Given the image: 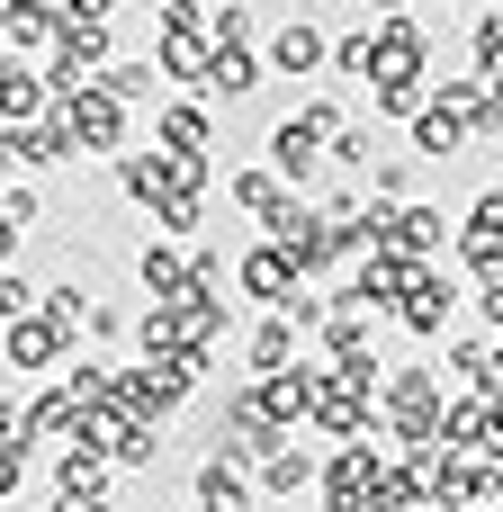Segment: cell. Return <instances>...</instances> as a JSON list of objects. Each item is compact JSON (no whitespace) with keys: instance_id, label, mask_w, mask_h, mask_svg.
<instances>
[{"instance_id":"10","label":"cell","mask_w":503,"mask_h":512,"mask_svg":"<svg viewBox=\"0 0 503 512\" xmlns=\"http://www.w3.org/2000/svg\"><path fill=\"white\" fill-rule=\"evenodd\" d=\"M72 342H81V333H63L45 306H36V315H9V324H0V351H9V369H18V378L72 369Z\"/></svg>"},{"instance_id":"52","label":"cell","mask_w":503,"mask_h":512,"mask_svg":"<svg viewBox=\"0 0 503 512\" xmlns=\"http://www.w3.org/2000/svg\"><path fill=\"white\" fill-rule=\"evenodd\" d=\"M54 512H72V504H54Z\"/></svg>"},{"instance_id":"1","label":"cell","mask_w":503,"mask_h":512,"mask_svg":"<svg viewBox=\"0 0 503 512\" xmlns=\"http://www.w3.org/2000/svg\"><path fill=\"white\" fill-rule=\"evenodd\" d=\"M378 414H387V441H405V459L432 450L441 441V414H450L441 405V360L432 369H387L378 378Z\"/></svg>"},{"instance_id":"26","label":"cell","mask_w":503,"mask_h":512,"mask_svg":"<svg viewBox=\"0 0 503 512\" xmlns=\"http://www.w3.org/2000/svg\"><path fill=\"white\" fill-rule=\"evenodd\" d=\"M63 45V18L54 9H0V54L27 63V54H54Z\"/></svg>"},{"instance_id":"20","label":"cell","mask_w":503,"mask_h":512,"mask_svg":"<svg viewBox=\"0 0 503 512\" xmlns=\"http://www.w3.org/2000/svg\"><path fill=\"white\" fill-rule=\"evenodd\" d=\"M252 477H261V504H297V495H315V486H324V459H315L306 441H288V450H270Z\"/></svg>"},{"instance_id":"24","label":"cell","mask_w":503,"mask_h":512,"mask_svg":"<svg viewBox=\"0 0 503 512\" xmlns=\"http://www.w3.org/2000/svg\"><path fill=\"white\" fill-rule=\"evenodd\" d=\"M135 288H144L153 306H171V297H189V252H180L171 234H153V243L135 252Z\"/></svg>"},{"instance_id":"49","label":"cell","mask_w":503,"mask_h":512,"mask_svg":"<svg viewBox=\"0 0 503 512\" xmlns=\"http://www.w3.org/2000/svg\"><path fill=\"white\" fill-rule=\"evenodd\" d=\"M369 9H378V18H405V9H414V0H369Z\"/></svg>"},{"instance_id":"51","label":"cell","mask_w":503,"mask_h":512,"mask_svg":"<svg viewBox=\"0 0 503 512\" xmlns=\"http://www.w3.org/2000/svg\"><path fill=\"white\" fill-rule=\"evenodd\" d=\"M441 9H468V0H441Z\"/></svg>"},{"instance_id":"31","label":"cell","mask_w":503,"mask_h":512,"mask_svg":"<svg viewBox=\"0 0 503 512\" xmlns=\"http://www.w3.org/2000/svg\"><path fill=\"white\" fill-rule=\"evenodd\" d=\"M270 81V54H252V45H216V72H207V99H252Z\"/></svg>"},{"instance_id":"11","label":"cell","mask_w":503,"mask_h":512,"mask_svg":"<svg viewBox=\"0 0 503 512\" xmlns=\"http://www.w3.org/2000/svg\"><path fill=\"white\" fill-rule=\"evenodd\" d=\"M459 306H468V288H459V279H450V270L432 261V270L414 279V297L396 306V324H405L414 342H432V351H441V342H450V315H459Z\"/></svg>"},{"instance_id":"6","label":"cell","mask_w":503,"mask_h":512,"mask_svg":"<svg viewBox=\"0 0 503 512\" xmlns=\"http://www.w3.org/2000/svg\"><path fill=\"white\" fill-rule=\"evenodd\" d=\"M369 414H378V378H360V369H333V360H324V387H315V432L342 450V441H369Z\"/></svg>"},{"instance_id":"44","label":"cell","mask_w":503,"mask_h":512,"mask_svg":"<svg viewBox=\"0 0 503 512\" xmlns=\"http://www.w3.org/2000/svg\"><path fill=\"white\" fill-rule=\"evenodd\" d=\"M252 36H261L252 0H225V9H216V45H252Z\"/></svg>"},{"instance_id":"5","label":"cell","mask_w":503,"mask_h":512,"mask_svg":"<svg viewBox=\"0 0 503 512\" xmlns=\"http://www.w3.org/2000/svg\"><path fill=\"white\" fill-rule=\"evenodd\" d=\"M288 441H297V432L261 405V387H234V396L216 405V450H225V459L261 468V459H270V450H288Z\"/></svg>"},{"instance_id":"50","label":"cell","mask_w":503,"mask_h":512,"mask_svg":"<svg viewBox=\"0 0 503 512\" xmlns=\"http://www.w3.org/2000/svg\"><path fill=\"white\" fill-rule=\"evenodd\" d=\"M72 512H126V504H117V495H99V504H72Z\"/></svg>"},{"instance_id":"16","label":"cell","mask_w":503,"mask_h":512,"mask_svg":"<svg viewBox=\"0 0 503 512\" xmlns=\"http://www.w3.org/2000/svg\"><path fill=\"white\" fill-rule=\"evenodd\" d=\"M261 54H270V72H279V81H306V72H324V63H333V36H324L315 18H279V27L261 36Z\"/></svg>"},{"instance_id":"41","label":"cell","mask_w":503,"mask_h":512,"mask_svg":"<svg viewBox=\"0 0 503 512\" xmlns=\"http://www.w3.org/2000/svg\"><path fill=\"white\" fill-rule=\"evenodd\" d=\"M45 315H54L63 333H90V315H99V297H90L81 279H63V288H45Z\"/></svg>"},{"instance_id":"42","label":"cell","mask_w":503,"mask_h":512,"mask_svg":"<svg viewBox=\"0 0 503 512\" xmlns=\"http://www.w3.org/2000/svg\"><path fill=\"white\" fill-rule=\"evenodd\" d=\"M153 27H162V36H216V0H162Z\"/></svg>"},{"instance_id":"34","label":"cell","mask_w":503,"mask_h":512,"mask_svg":"<svg viewBox=\"0 0 503 512\" xmlns=\"http://www.w3.org/2000/svg\"><path fill=\"white\" fill-rule=\"evenodd\" d=\"M225 198H234L243 216H270V207H279V198H297V189H288L270 162H252V171H234V180H225Z\"/></svg>"},{"instance_id":"38","label":"cell","mask_w":503,"mask_h":512,"mask_svg":"<svg viewBox=\"0 0 503 512\" xmlns=\"http://www.w3.org/2000/svg\"><path fill=\"white\" fill-rule=\"evenodd\" d=\"M333 72H342V81H369V72H378V27L333 36Z\"/></svg>"},{"instance_id":"21","label":"cell","mask_w":503,"mask_h":512,"mask_svg":"<svg viewBox=\"0 0 503 512\" xmlns=\"http://www.w3.org/2000/svg\"><path fill=\"white\" fill-rule=\"evenodd\" d=\"M63 99H54V81H45V63H9L0 72V126H36V117H54Z\"/></svg>"},{"instance_id":"8","label":"cell","mask_w":503,"mask_h":512,"mask_svg":"<svg viewBox=\"0 0 503 512\" xmlns=\"http://www.w3.org/2000/svg\"><path fill=\"white\" fill-rule=\"evenodd\" d=\"M207 369H216V360H126V405H135V414H153V423H171Z\"/></svg>"},{"instance_id":"47","label":"cell","mask_w":503,"mask_h":512,"mask_svg":"<svg viewBox=\"0 0 503 512\" xmlns=\"http://www.w3.org/2000/svg\"><path fill=\"white\" fill-rule=\"evenodd\" d=\"M54 18H63V27H108L117 0H54Z\"/></svg>"},{"instance_id":"46","label":"cell","mask_w":503,"mask_h":512,"mask_svg":"<svg viewBox=\"0 0 503 512\" xmlns=\"http://www.w3.org/2000/svg\"><path fill=\"white\" fill-rule=\"evenodd\" d=\"M369 153H378L369 126H342V135H333V162H342V171H369Z\"/></svg>"},{"instance_id":"7","label":"cell","mask_w":503,"mask_h":512,"mask_svg":"<svg viewBox=\"0 0 503 512\" xmlns=\"http://www.w3.org/2000/svg\"><path fill=\"white\" fill-rule=\"evenodd\" d=\"M378 477H387V432H369V441H342L333 459H324V512H369L378 495Z\"/></svg>"},{"instance_id":"3","label":"cell","mask_w":503,"mask_h":512,"mask_svg":"<svg viewBox=\"0 0 503 512\" xmlns=\"http://www.w3.org/2000/svg\"><path fill=\"white\" fill-rule=\"evenodd\" d=\"M261 225H270V243H279V252H288L306 279H333V270L351 261V252H342V234H333V216H324L315 198H279Z\"/></svg>"},{"instance_id":"33","label":"cell","mask_w":503,"mask_h":512,"mask_svg":"<svg viewBox=\"0 0 503 512\" xmlns=\"http://www.w3.org/2000/svg\"><path fill=\"white\" fill-rule=\"evenodd\" d=\"M153 144H162V153H207V108H198V99L153 108Z\"/></svg>"},{"instance_id":"23","label":"cell","mask_w":503,"mask_h":512,"mask_svg":"<svg viewBox=\"0 0 503 512\" xmlns=\"http://www.w3.org/2000/svg\"><path fill=\"white\" fill-rule=\"evenodd\" d=\"M387 243H396V252H414V261H441V252L459 243V225H450L441 207H423V198H405V207H396V234H387Z\"/></svg>"},{"instance_id":"27","label":"cell","mask_w":503,"mask_h":512,"mask_svg":"<svg viewBox=\"0 0 503 512\" xmlns=\"http://www.w3.org/2000/svg\"><path fill=\"white\" fill-rule=\"evenodd\" d=\"M108 171H117V189H126V198H135L144 216H153V207L171 198V153H162V144H153V153H117Z\"/></svg>"},{"instance_id":"40","label":"cell","mask_w":503,"mask_h":512,"mask_svg":"<svg viewBox=\"0 0 503 512\" xmlns=\"http://www.w3.org/2000/svg\"><path fill=\"white\" fill-rule=\"evenodd\" d=\"M0 225H9V243L45 225V198H36V180H9V189H0Z\"/></svg>"},{"instance_id":"30","label":"cell","mask_w":503,"mask_h":512,"mask_svg":"<svg viewBox=\"0 0 503 512\" xmlns=\"http://www.w3.org/2000/svg\"><path fill=\"white\" fill-rule=\"evenodd\" d=\"M63 387L81 396V414H99V405H126V360L90 351V360H72V369H63Z\"/></svg>"},{"instance_id":"18","label":"cell","mask_w":503,"mask_h":512,"mask_svg":"<svg viewBox=\"0 0 503 512\" xmlns=\"http://www.w3.org/2000/svg\"><path fill=\"white\" fill-rule=\"evenodd\" d=\"M108 477H117V459H108L99 441L54 450V504H99V495H108Z\"/></svg>"},{"instance_id":"17","label":"cell","mask_w":503,"mask_h":512,"mask_svg":"<svg viewBox=\"0 0 503 512\" xmlns=\"http://www.w3.org/2000/svg\"><path fill=\"white\" fill-rule=\"evenodd\" d=\"M18 432H27V441H54V450H72V441L90 432V414H81V396L54 378V387H36V396L18 405Z\"/></svg>"},{"instance_id":"45","label":"cell","mask_w":503,"mask_h":512,"mask_svg":"<svg viewBox=\"0 0 503 512\" xmlns=\"http://www.w3.org/2000/svg\"><path fill=\"white\" fill-rule=\"evenodd\" d=\"M36 306H45L36 279H27V270H0V324H9V315H36Z\"/></svg>"},{"instance_id":"22","label":"cell","mask_w":503,"mask_h":512,"mask_svg":"<svg viewBox=\"0 0 503 512\" xmlns=\"http://www.w3.org/2000/svg\"><path fill=\"white\" fill-rule=\"evenodd\" d=\"M261 387V405L297 432V423H315V387H324V360H297V369H279V378H252Z\"/></svg>"},{"instance_id":"37","label":"cell","mask_w":503,"mask_h":512,"mask_svg":"<svg viewBox=\"0 0 503 512\" xmlns=\"http://www.w3.org/2000/svg\"><path fill=\"white\" fill-rule=\"evenodd\" d=\"M441 360H450V378H459V387H486L495 342H486V333H450V342H441Z\"/></svg>"},{"instance_id":"2","label":"cell","mask_w":503,"mask_h":512,"mask_svg":"<svg viewBox=\"0 0 503 512\" xmlns=\"http://www.w3.org/2000/svg\"><path fill=\"white\" fill-rule=\"evenodd\" d=\"M414 468L432 477V504H441V512H503V468H495V459H477V450L432 441V450H414Z\"/></svg>"},{"instance_id":"32","label":"cell","mask_w":503,"mask_h":512,"mask_svg":"<svg viewBox=\"0 0 503 512\" xmlns=\"http://www.w3.org/2000/svg\"><path fill=\"white\" fill-rule=\"evenodd\" d=\"M99 90H117L126 108H171V99H162L171 81H162V63H153V54H126V63H108V72H99Z\"/></svg>"},{"instance_id":"36","label":"cell","mask_w":503,"mask_h":512,"mask_svg":"<svg viewBox=\"0 0 503 512\" xmlns=\"http://www.w3.org/2000/svg\"><path fill=\"white\" fill-rule=\"evenodd\" d=\"M468 72H477V81H503V9H477V27H468Z\"/></svg>"},{"instance_id":"9","label":"cell","mask_w":503,"mask_h":512,"mask_svg":"<svg viewBox=\"0 0 503 512\" xmlns=\"http://www.w3.org/2000/svg\"><path fill=\"white\" fill-rule=\"evenodd\" d=\"M234 288H243L252 306H270V315H288V306H297V297H306L315 279H306V270H297V261H288V252H279V243L261 234V243H252V252L234 261Z\"/></svg>"},{"instance_id":"4","label":"cell","mask_w":503,"mask_h":512,"mask_svg":"<svg viewBox=\"0 0 503 512\" xmlns=\"http://www.w3.org/2000/svg\"><path fill=\"white\" fill-rule=\"evenodd\" d=\"M63 126H72V153H81V162H117V153H135V144H126V135H135V108H126L117 90H99V81L63 99Z\"/></svg>"},{"instance_id":"25","label":"cell","mask_w":503,"mask_h":512,"mask_svg":"<svg viewBox=\"0 0 503 512\" xmlns=\"http://www.w3.org/2000/svg\"><path fill=\"white\" fill-rule=\"evenodd\" d=\"M171 315H180V333H189L198 351H216V342L234 333V297H225V288H189V297H171Z\"/></svg>"},{"instance_id":"43","label":"cell","mask_w":503,"mask_h":512,"mask_svg":"<svg viewBox=\"0 0 503 512\" xmlns=\"http://www.w3.org/2000/svg\"><path fill=\"white\" fill-rule=\"evenodd\" d=\"M369 99H378L387 117H405V126H414V117L432 108V81H369Z\"/></svg>"},{"instance_id":"28","label":"cell","mask_w":503,"mask_h":512,"mask_svg":"<svg viewBox=\"0 0 503 512\" xmlns=\"http://www.w3.org/2000/svg\"><path fill=\"white\" fill-rule=\"evenodd\" d=\"M135 360H216V351H198L171 306H144V315H135Z\"/></svg>"},{"instance_id":"14","label":"cell","mask_w":503,"mask_h":512,"mask_svg":"<svg viewBox=\"0 0 503 512\" xmlns=\"http://www.w3.org/2000/svg\"><path fill=\"white\" fill-rule=\"evenodd\" d=\"M189 504H198V512H261V477H252L243 459L207 450V459H198V477H189Z\"/></svg>"},{"instance_id":"35","label":"cell","mask_w":503,"mask_h":512,"mask_svg":"<svg viewBox=\"0 0 503 512\" xmlns=\"http://www.w3.org/2000/svg\"><path fill=\"white\" fill-rule=\"evenodd\" d=\"M198 225H207V189H171L153 207V234H171V243H198Z\"/></svg>"},{"instance_id":"48","label":"cell","mask_w":503,"mask_h":512,"mask_svg":"<svg viewBox=\"0 0 503 512\" xmlns=\"http://www.w3.org/2000/svg\"><path fill=\"white\" fill-rule=\"evenodd\" d=\"M297 117H306V126H315V135H324V144H333V135H342V126H351V117H342V99H306V108H297Z\"/></svg>"},{"instance_id":"39","label":"cell","mask_w":503,"mask_h":512,"mask_svg":"<svg viewBox=\"0 0 503 512\" xmlns=\"http://www.w3.org/2000/svg\"><path fill=\"white\" fill-rule=\"evenodd\" d=\"M414 162H423V153H378V162H369V198H396V207H405V198H414Z\"/></svg>"},{"instance_id":"12","label":"cell","mask_w":503,"mask_h":512,"mask_svg":"<svg viewBox=\"0 0 503 512\" xmlns=\"http://www.w3.org/2000/svg\"><path fill=\"white\" fill-rule=\"evenodd\" d=\"M378 27V72L369 81H432V27L405 9V18H369Z\"/></svg>"},{"instance_id":"19","label":"cell","mask_w":503,"mask_h":512,"mask_svg":"<svg viewBox=\"0 0 503 512\" xmlns=\"http://www.w3.org/2000/svg\"><path fill=\"white\" fill-rule=\"evenodd\" d=\"M0 144H9V162H18V171L81 162V153H72V126H63V108H54V117H36V126H0Z\"/></svg>"},{"instance_id":"15","label":"cell","mask_w":503,"mask_h":512,"mask_svg":"<svg viewBox=\"0 0 503 512\" xmlns=\"http://www.w3.org/2000/svg\"><path fill=\"white\" fill-rule=\"evenodd\" d=\"M324 162H333V144H324V135H315L306 117H279V126H270V171H279V180H288L297 198H306V189L324 180Z\"/></svg>"},{"instance_id":"13","label":"cell","mask_w":503,"mask_h":512,"mask_svg":"<svg viewBox=\"0 0 503 512\" xmlns=\"http://www.w3.org/2000/svg\"><path fill=\"white\" fill-rule=\"evenodd\" d=\"M459 270H477V279H503V189H477L468 198V216H459Z\"/></svg>"},{"instance_id":"29","label":"cell","mask_w":503,"mask_h":512,"mask_svg":"<svg viewBox=\"0 0 503 512\" xmlns=\"http://www.w3.org/2000/svg\"><path fill=\"white\" fill-rule=\"evenodd\" d=\"M243 369H252V378H279V369H297V324H288V315H261V324L243 333Z\"/></svg>"}]
</instances>
